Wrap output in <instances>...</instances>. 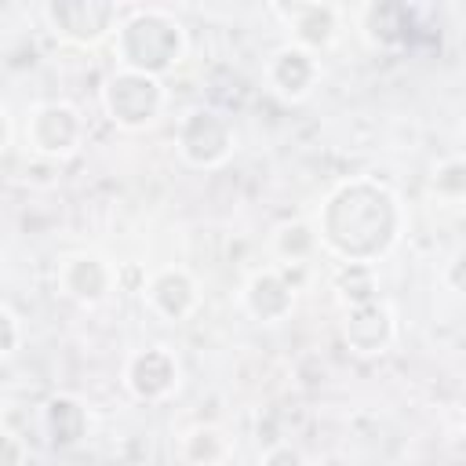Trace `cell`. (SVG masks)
<instances>
[{"label":"cell","instance_id":"obj_14","mask_svg":"<svg viewBox=\"0 0 466 466\" xmlns=\"http://www.w3.org/2000/svg\"><path fill=\"white\" fill-rule=\"evenodd\" d=\"M40 433L55 451L80 448L91 433V411L76 393H51L40 408Z\"/></svg>","mask_w":466,"mask_h":466},{"label":"cell","instance_id":"obj_25","mask_svg":"<svg viewBox=\"0 0 466 466\" xmlns=\"http://www.w3.org/2000/svg\"><path fill=\"white\" fill-rule=\"evenodd\" d=\"M4 404H7V400H4V393H0V411H4Z\"/></svg>","mask_w":466,"mask_h":466},{"label":"cell","instance_id":"obj_6","mask_svg":"<svg viewBox=\"0 0 466 466\" xmlns=\"http://www.w3.org/2000/svg\"><path fill=\"white\" fill-rule=\"evenodd\" d=\"M120 4L113 0H47L40 7L44 25L69 47H98L120 25Z\"/></svg>","mask_w":466,"mask_h":466},{"label":"cell","instance_id":"obj_13","mask_svg":"<svg viewBox=\"0 0 466 466\" xmlns=\"http://www.w3.org/2000/svg\"><path fill=\"white\" fill-rule=\"evenodd\" d=\"M240 306L258 324H280L295 313V284L277 269H255L240 288Z\"/></svg>","mask_w":466,"mask_h":466},{"label":"cell","instance_id":"obj_21","mask_svg":"<svg viewBox=\"0 0 466 466\" xmlns=\"http://www.w3.org/2000/svg\"><path fill=\"white\" fill-rule=\"evenodd\" d=\"M0 466H29V444L11 426H0Z\"/></svg>","mask_w":466,"mask_h":466},{"label":"cell","instance_id":"obj_9","mask_svg":"<svg viewBox=\"0 0 466 466\" xmlns=\"http://www.w3.org/2000/svg\"><path fill=\"white\" fill-rule=\"evenodd\" d=\"M269 15L288 29V44H299L313 55H324L339 44L346 11L339 4H317V0H295V4H269Z\"/></svg>","mask_w":466,"mask_h":466},{"label":"cell","instance_id":"obj_11","mask_svg":"<svg viewBox=\"0 0 466 466\" xmlns=\"http://www.w3.org/2000/svg\"><path fill=\"white\" fill-rule=\"evenodd\" d=\"M339 335L357 357H382L397 342V313L386 299L350 306V309H342Z\"/></svg>","mask_w":466,"mask_h":466},{"label":"cell","instance_id":"obj_24","mask_svg":"<svg viewBox=\"0 0 466 466\" xmlns=\"http://www.w3.org/2000/svg\"><path fill=\"white\" fill-rule=\"evenodd\" d=\"M459 269H462V251H455V255L448 258V288H451V291H462V273H459Z\"/></svg>","mask_w":466,"mask_h":466},{"label":"cell","instance_id":"obj_17","mask_svg":"<svg viewBox=\"0 0 466 466\" xmlns=\"http://www.w3.org/2000/svg\"><path fill=\"white\" fill-rule=\"evenodd\" d=\"M331 291L342 309L375 302L379 299V269L364 266V262H339L331 269Z\"/></svg>","mask_w":466,"mask_h":466},{"label":"cell","instance_id":"obj_12","mask_svg":"<svg viewBox=\"0 0 466 466\" xmlns=\"http://www.w3.org/2000/svg\"><path fill=\"white\" fill-rule=\"evenodd\" d=\"M142 299L160 320L182 324L200 309V284L186 266H160L146 277Z\"/></svg>","mask_w":466,"mask_h":466},{"label":"cell","instance_id":"obj_16","mask_svg":"<svg viewBox=\"0 0 466 466\" xmlns=\"http://www.w3.org/2000/svg\"><path fill=\"white\" fill-rule=\"evenodd\" d=\"M237 444L218 422H197L178 437V459L186 466H226Z\"/></svg>","mask_w":466,"mask_h":466},{"label":"cell","instance_id":"obj_5","mask_svg":"<svg viewBox=\"0 0 466 466\" xmlns=\"http://www.w3.org/2000/svg\"><path fill=\"white\" fill-rule=\"evenodd\" d=\"M237 149L233 120L215 106H189L175 124V153L197 171L222 167Z\"/></svg>","mask_w":466,"mask_h":466},{"label":"cell","instance_id":"obj_18","mask_svg":"<svg viewBox=\"0 0 466 466\" xmlns=\"http://www.w3.org/2000/svg\"><path fill=\"white\" fill-rule=\"evenodd\" d=\"M269 251L280 258V262H291V266H306L320 244H317V233H313V222L309 218H291V222H280L269 237Z\"/></svg>","mask_w":466,"mask_h":466},{"label":"cell","instance_id":"obj_7","mask_svg":"<svg viewBox=\"0 0 466 466\" xmlns=\"http://www.w3.org/2000/svg\"><path fill=\"white\" fill-rule=\"evenodd\" d=\"M120 284V269L102 255V251H91V248H80V251H69L58 258V269H55V291L80 306V309H95L102 306Z\"/></svg>","mask_w":466,"mask_h":466},{"label":"cell","instance_id":"obj_8","mask_svg":"<svg viewBox=\"0 0 466 466\" xmlns=\"http://www.w3.org/2000/svg\"><path fill=\"white\" fill-rule=\"evenodd\" d=\"M120 382H124V390L135 400H142V404H164L182 386V360L164 342L142 346V350L127 353V360L120 368Z\"/></svg>","mask_w":466,"mask_h":466},{"label":"cell","instance_id":"obj_10","mask_svg":"<svg viewBox=\"0 0 466 466\" xmlns=\"http://www.w3.org/2000/svg\"><path fill=\"white\" fill-rule=\"evenodd\" d=\"M262 76H266V87L280 98V102H306L317 87H320V76H324V66H320V55L299 47V44H277L262 66Z\"/></svg>","mask_w":466,"mask_h":466},{"label":"cell","instance_id":"obj_2","mask_svg":"<svg viewBox=\"0 0 466 466\" xmlns=\"http://www.w3.org/2000/svg\"><path fill=\"white\" fill-rule=\"evenodd\" d=\"M186 51H189V33L164 7H131L120 15V25L113 33L116 69L146 73L157 80L175 73L186 62Z\"/></svg>","mask_w":466,"mask_h":466},{"label":"cell","instance_id":"obj_1","mask_svg":"<svg viewBox=\"0 0 466 466\" xmlns=\"http://www.w3.org/2000/svg\"><path fill=\"white\" fill-rule=\"evenodd\" d=\"M313 233L331 258L379 266L404 233V208L386 182L353 175L328 189L317 208Z\"/></svg>","mask_w":466,"mask_h":466},{"label":"cell","instance_id":"obj_3","mask_svg":"<svg viewBox=\"0 0 466 466\" xmlns=\"http://www.w3.org/2000/svg\"><path fill=\"white\" fill-rule=\"evenodd\" d=\"M98 106L106 120L120 131H146L153 127L167 109V87L157 76L113 69L98 87Z\"/></svg>","mask_w":466,"mask_h":466},{"label":"cell","instance_id":"obj_22","mask_svg":"<svg viewBox=\"0 0 466 466\" xmlns=\"http://www.w3.org/2000/svg\"><path fill=\"white\" fill-rule=\"evenodd\" d=\"M258 466H306V455H302L295 444H288V441H277V444H269V448L262 451Z\"/></svg>","mask_w":466,"mask_h":466},{"label":"cell","instance_id":"obj_23","mask_svg":"<svg viewBox=\"0 0 466 466\" xmlns=\"http://www.w3.org/2000/svg\"><path fill=\"white\" fill-rule=\"evenodd\" d=\"M11 135H15V124H11V113H7V106L0 102V157L7 153V146H11Z\"/></svg>","mask_w":466,"mask_h":466},{"label":"cell","instance_id":"obj_19","mask_svg":"<svg viewBox=\"0 0 466 466\" xmlns=\"http://www.w3.org/2000/svg\"><path fill=\"white\" fill-rule=\"evenodd\" d=\"M433 193L441 197V200H448V204H459L462 197H466V160L459 157V153H451V157H444V160H437V167H433Z\"/></svg>","mask_w":466,"mask_h":466},{"label":"cell","instance_id":"obj_4","mask_svg":"<svg viewBox=\"0 0 466 466\" xmlns=\"http://www.w3.org/2000/svg\"><path fill=\"white\" fill-rule=\"evenodd\" d=\"M22 138H25V149L36 160L62 164V160L76 157L80 146L87 142V120H84V113L73 102L47 98V102H36L29 109L25 127H22Z\"/></svg>","mask_w":466,"mask_h":466},{"label":"cell","instance_id":"obj_20","mask_svg":"<svg viewBox=\"0 0 466 466\" xmlns=\"http://www.w3.org/2000/svg\"><path fill=\"white\" fill-rule=\"evenodd\" d=\"M22 342H25V331H22L18 313L7 309V306H0V360L15 357L22 350Z\"/></svg>","mask_w":466,"mask_h":466},{"label":"cell","instance_id":"obj_15","mask_svg":"<svg viewBox=\"0 0 466 466\" xmlns=\"http://www.w3.org/2000/svg\"><path fill=\"white\" fill-rule=\"evenodd\" d=\"M408 25H411V15L404 4L371 0V4L357 7V29L375 51H397L408 36Z\"/></svg>","mask_w":466,"mask_h":466}]
</instances>
